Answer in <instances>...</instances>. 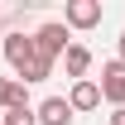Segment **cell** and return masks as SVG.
I'll list each match as a JSON object with an SVG mask.
<instances>
[{
    "label": "cell",
    "instance_id": "cell-4",
    "mask_svg": "<svg viewBox=\"0 0 125 125\" xmlns=\"http://www.w3.org/2000/svg\"><path fill=\"white\" fill-rule=\"evenodd\" d=\"M101 96H106V101H111L115 111L125 106V62H120V58L101 67Z\"/></svg>",
    "mask_w": 125,
    "mask_h": 125
},
{
    "label": "cell",
    "instance_id": "cell-9",
    "mask_svg": "<svg viewBox=\"0 0 125 125\" xmlns=\"http://www.w3.org/2000/svg\"><path fill=\"white\" fill-rule=\"evenodd\" d=\"M0 125H39V111H34V106H10Z\"/></svg>",
    "mask_w": 125,
    "mask_h": 125
},
{
    "label": "cell",
    "instance_id": "cell-11",
    "mask_svg": "<svg viewBox=\"0 0 125 125\" xmlns=\"http://www.w3.org/2000/svg\"><path fill=\"white\" fill-rule=\"evenodd\" d=\"M111 125H125V106H120V111H111Z\"/></svg>",
    "mask_w": 125,
    "mask_h": 125
},
{
    "label": "cell",
    "instance_id": "cell-7",
    "mask_svg": "<svg viewBox=\"0 0 125 125\" xmlns=\"http://www.w3.org/2000/svg\"><path fill=\"white\" fill-rule=\"evenodd\" d=\"M87 67H92V48H82V43H72L67 53H62V72H67V77H77V82H87Z\"/></svg>",
    "mask_w": 125,
    "mask_h": 125
},
{
    "label": "cell",
    "instance_id": "cell-1",
    "mask_svg": "<svg viewBox=\"0 0 125 125\" xmlns=\"http://www.w3.org/2000/svg\"><path fill=\"white\" fill-rule=\"evenodd\" d=\"M101 15H106V5H101V0H67L62 24H67V29H96Z\"/></svg>",
    "mask_w": 125,
    "mask_h": 125
},
{
    "label": "cell",
    "instance_id": "cell-2",
    "mask_svg": "<svg viewBox=\"0 0 125 125\" xmlns=\"http://www.w3.org/2000/svg\"><path fill=\"white\" fill-rule=\"evenodd\" d=\"M5 58L15 72H24L34 58H39V43H34V34H5Z\"/></svg>",
    "mask_w": 125,
    "mask_h": 125
},
{
    "label": "cell",
    "instance_id": "cell-8",
    "mask_svg": "<svg viewBox=\"0 0 125 125\" xmlns=\"http://www.w3.org/2000/svg\"><path fill=\"white\" fill-rule=\"evenodd\" d=\"M0 106H5V111H10V106H29V101H24V82L0 77Z\"/></svg>",
    "mask_w": 125,
    "mask_h": 125
},
{
    "label": "cell",
    "instance_id": "cell-12",
    "mask_svg": "<svg viewBox=\"0 0 125 125\" xmlns=\"http://www.w3.org/2000/svg\"><path fill=\"white\" fill-rule=\"evenodd\" d=\"M115 48H120V62H125V34H120V43H115Z\"/></svg>",
    "mask_w": 125,
    "mask_h": 125
},
{
    "label": "cell",
    "instance_id": "cell-10",
    "mask_svg": "<svg viewBox=\"0 0 125 125\" xmlns=\"http://www.w3.org/2000/svg\"><path fill=\"white\" fill-rule=\"evenodd\" d=\"M48 72H53V58H43V53H39V58H34L29 67H24V72H19V77H24V82H43Z\"/></svg>",
    "mask_w": 125,
    "mask_h": 125
},
{
    "label": "cell",
    "instance_id": "cell-5",
    "mask_svg": "<svg viewBox=\"0 0 125 125\" xmlns=\"http://www.w3.org/2000/svg\"><path fill=\"white\" fill-rule=\"evenodd\" d=\"M39 111V125H72V101H62V96H48Z\"/></svg>",
    "mask_w": 125,
    "mask_h": 125
},
{
    "label": "cell",
    "instance_id": "cell-3",
    "mask_svg": "<svg viewBox=\"0 0 125 125\" xmlns=\"http://www.w3.org/2000/svg\"><path fill=\"white\" fill-rule=\"evenodd\" d=\"M34 43H39V53H43V58H58V53H67V48H72V39H67V24H39Z\"/></svg>",
    "mask_w": 125,
    "mask_h": 125
},
{
    "label": "cell",
    "instance_id": "cell-6",
    "mask_svg": "<svg viewBox=\"0 0 125 125\" xmlns=\"http://www.w3.org/2000/svg\"><path fill=\"white\" fill-rule=\"evenodd\" d=\"M67 101H72V111H96L106 96H101V87L87 77V82H72V96H67Z\"/></svg>",
    "mask_w": 125,
    "mask_h": 125
}]
</instances>
